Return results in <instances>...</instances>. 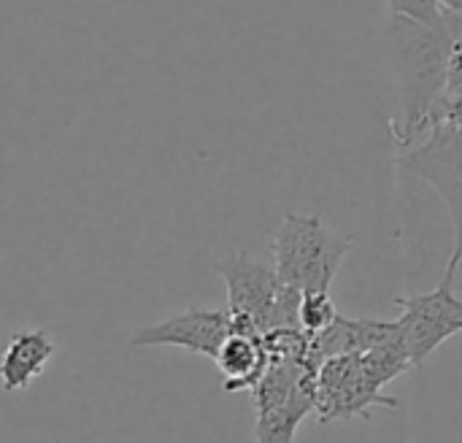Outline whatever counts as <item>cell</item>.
Returning <instances> with one entry per match:
<instances>
[{"label":"cell","mask_w":462,"mask_h":443,"mask_svg":"<svg viewBox=\"0 0 462 443\" xmlns=\"http://www.w3.org/2000/svg\"><path fill=\"white\" fill-rule=\"evenodd\" d=\"M355 238L330 230L319 217L284 214L273 235V271L284 287L303 292H330Z\"/></svg>","instance_id":"3957f363"},{"label":"cell","mask_w":462,"mask_h":443,"mask_svg":"<svg viewBox=\"0 0 462 443\" xmlns=\"http://www.w3.org/2000/svg\"><path fill=\"white\" fill-rule=\"evenodd\" d=\"M384 51L393 68L401 97V127L395 141L409 149L433 125L447 89V68L452 35L444 27H430L417 19L390 14L384 32Z\"/></svg>","instance_id":"6da1fadb"},{"label":"cell","mask_w":462,"mask_h":443,"mask_svg":"<svg viewBox=\"0 0 462 443\" xmlns=\"http://www.w3.org/2000/svg\"><path fill=\"white\" fill-rule=\"evenodd\" d=\"M395 165L425 184H430L447 203L455 225V249L449 268L462 263V127L449 122H436L428 133L395 157Z\"/></svg>","instance_id":"277c9868"},{"label":"cell","mask_w":462,"mask_h":443,"mask_svg":"<svg viewBox=\"0 0 462 443\" xmlns=\"http://www.w3.org/2000/svg\"><path fill=\"white\" fill-rule=\"evenodd\" d=\"M455 268H447L441 284L430 292L395 298L401 309V333L411 360V368L428 363V357L452 336L462 333V298L455 292Z\"/></svg>","instance_id":"5b68a950"},{"label":"cell","mask_w":462,"mask_h":443,"mask_svg":"<svg viewBox=\"0 0 462 443\" xmlns=\"http://www.w3.org/2000/svg\"><path fill=\"white\" fill-rule=\"evenodd\" d=\"M57 355L54 341L43 330H19L11 333L0 355V387L5 395L30 390Z\"/></svg>","instance_id":"ba28073f"},{"label":"cell","mask_w":462,"mask_h":443,"mask_svg":"<svg viewBox=\"0 0 462 443\" xmlns=\"http://www.w3.org/2000/svg\"><path fill=\"white\" fill-rule=\"evenodd\" d=\"M217 368L225 376V392H252L268 368L263 338L230 333L217 352Z\"/></svg>","instance_id":"9c48e42d"},{"label":"cell","mask_w":462,"mask_h":443,"mask_svg":"<svg viewBox=\"0 0 462 443\" xmlns=\"http://www.w3.org/2000/svg\"><path fill=\"white\" fill-rule=\"evenodd\" d=\"M230 336V314L219 309H187L173 314L157 325L138 328L130 336V346L152 349V346H173L189 355H200L217 360L219 346Z\"/></svg>","instance_id":"52a82bcc"},{"label":"cell","mask_w":462,"mask_h":443,"mask_svg":"<svg viewBox=\"0 0 462 443\" xmlns=\"http://www.w3.org/2000/svg\"><path fill=\"white\" fill-rule=\"evenodd\" d=\"M376 406L398 409L393 398L382 395V387L368 376L360 355H344L328 360L314 374V414L322 425L344 420H368Z\"/></svg>","instance_id":"8992f818"},{"label":"cell","mask_w":462,"mask_h":443,"mask_svg":"<svg viewBox=\"0 0 462 443\" xmlns=\"http://www.w3.org/2000/svg\"><path fill=\"white\" fill-rule=\"evenodd\" d=\"M336 319H338V309H336V300L330 298V292H303L300 295L298 330L303 336L311 338V336L328 330Z\"/></svg>","instance_id":"30bf717a"},{"label":"cell","mask_w":462,"mask_h":443,"mask_svg":"<svg viewBox=\"0 0 462 443\" xmlns=\"http://www.w3.org/2000/svg\"><path fill=\"white\" fill-rule=\"evenodd\" d=\"M387 3H390V14H401L430 27H444L441 0H387Z\"/></svg>","instance_id":"8fae6325"},{"label":"cell","mask_w":462,"mask_h":443,"mask_svg":"<svg viewBox=\"0 0 462 443\" xmlns=\"http://www.w3.org/2000/svg\"><path fill=\"white\" fill-rule=\"evenodd\" d=\"M227 287L230 333L263 338L271 330H298L300 292L284 287L273 265L252 260L246 252L214 265Z\"/></svg>","instance_id":"7a4b0ae2"}]
</instances>
